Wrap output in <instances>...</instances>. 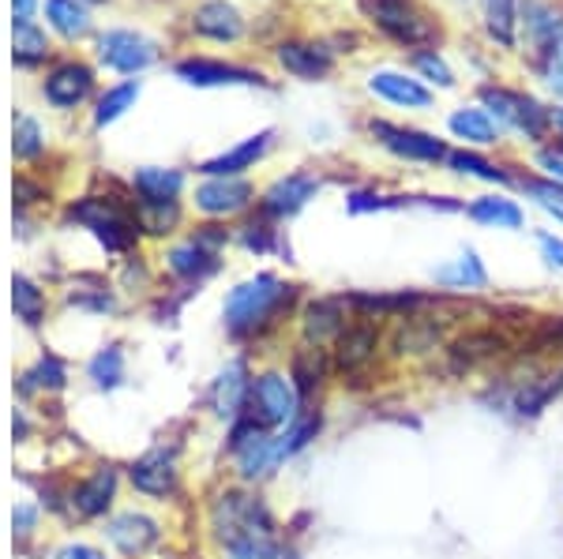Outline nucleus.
I'll list each match as a JSON object with an SVG mask.
<instances>
[{"label": "nucleus", "instance_id": "f257e3e1", "mask_svg": "<svg viewBox=\"0 0 563 559\" xmlns=\"http://www.w3.org/2000/svg\"><path fill=\"white\" fill-rule=\"evenodd\" d=\"M297 304V286L282 282L278 275H256L233 286L225 297V331L233 338H260L275 331Z\"/></svg>", "mask_w": 563, "mask_h": 559}, {"label": "nucleus", "instance_id": "f03ea898", "mask_svg": "<svg viewBox=\"0 0 563 559\" xmlns=\"http://www.w3.org/2000/svg\"><path fill=\"white\" fill-rule=\"evenodd\" d=\"M301 410H305V402H301V394H297L294 380H289V372H263L252 380V391H249V402H244L241 417L263 432H275V428H286Z\"/></svg>", "mask_w": 563, "mask_h": 559}, {"label": "nucleus", "instance_id": "7ed1b4c3", "mask_svg": "<svg viewBox=\"0 0 563 559\" xmlns=\"http://www.w3.org/2000/svg\"><path fill=\"white\" fill-rule=\"evenodd\" d=\"M384 320H368V315H353L350 327L342 331V338L334 342L331 360L334 376H342V383H357L372 376L379 354H384Z\"/></svg>", "mask_w": 563, "mask_h": 559}, {"label": "nucleus", "instance_id": "20e7f679", "mask_svg": "<svg viewBox=\"0 0 563 559\" xmlns=\"http://www.w3.org/2000/svg\"><path fill=\"white\" fill-rule=\"evenodd\" d=\"M481 102L488 105L493 121L499 128H515L522 132L526 139H544V132L552 128V113L544 110L541 102H533L530 94H515V90L504 87H485L481 90Z\"/></svg>", "mask_w": 563, "mask_h": 559}, {"label": "nucleus", "instance_id": "39448f33", "mask_svg": "<svg viewBox=\"0 0 563 559\" xmlns=\"http://www.w3.org/2000/svg\"><path fill=\"white\" fill-rule=\"evenodd\" d=\"M361 12H365L387 38H395L402 45H421L435 38V23L413 4V0H361Z\"/></svg>", "mask_w": 563, "mask_h": 559}, {"label": "nucleus", "instance_id": "423d86ee", "mask_svg": "<svg viewBox=\"0 0 563 559\" xmlns=\"http://www.w3.org/2000/svg\"><path fill=\"white\" fill-rule=\"evenodd\" d=\"M71 219L84 222L109 251L132 248L135 233H140V219H135V214H129L124 206H117L113 200H98V195H90V200L71 206Z\"/></svg>", "mask_w": 563, "mask_h": 559}, {"label": "nucleus", "instance_id": "0eeeda50", "mask_svg": "<svg viewBox=\"0 0 563 559\" xmlns=\"http://www.w3.org/2000/svg\"><path fill=\"white\" fill-rule=\"evenodd\" d=\"M443 342V323L429 312L402 315V320H390L387 331V354L390 357H429L435 354V346Z\"/></svg>", "mask_w": 563, "mask_h": 559}, {"label": "nucleus", "instance_id": "6e6552de", "mask_svg": "<svg viewBox=\"0 0 563 559\" xmlns=\"http://www.w3.org/2000/svg\"><path fill=\"white\" fill-rule=\"evenodd\" d=\"M353 320V309L346 297H316V301L305 304L301 312V331H305V342L308 346H334L342 338V331L350 327Z\"/></svg>", "mask_w": 563, "mask_h": 559}, {"label": "nucleus", "instance_id": "1a4fd4ad", "mask_svg": "<svg viewBox=\"0 0 563 559\" xmlns=\"http://www.w3.org/2000/svg\"><path fill=\"white\" fill-rule=\"evenodd\" d=\"M368 132H372V139H376L379 147H387L395 158H406V161H443L448 158L443 139H435L429 132L398 128V124H387V121H372Z\"/></svg>", "mask_w": 563, "mask_h": 559}, {"label": "nucleus", "instance_id": "9d476101", "mask_svg": "<svg viewBox=\"0 0 563 559\" xmlns=\"http://www.w3.org/2000/svg\"><path fill=\"white\" fill-rule=\"evenodd\" d=\"M316 192H320V180L312 174H289L263 192L260 211L267 219H294L297 211H305L308 200H316Z\"/></svg>", "mask_w": 563, "mask_h": 559}, {"label": "nucleus", "instance_id": "9b49d317", "mask_svg": "<svg viewBox=\"0 0 563 559\" xmlns=\"http://www.w3.org/2000/svg\"><path fill=\"white\" fill-rule=\"evenodd\" d=\"M252 203V185L241 177H211L196 188V206L211 219H230Z\"/></svg>", "mask_w": 563, "mask_h": 559}, {"label": "nucleus", "instance_id": "f8f14e48", "mask_svg": "<svg viewBox=\"0 0 563 559\" xmlns=\"http://www.w3.org/2000/svg\"><path fill=\"white\" fill-rule=\"evenodd\" d=\"M177 76L192 87H263L267 83L260 71L222 65V60H180Z\"/></svg>", "mask_w": 563, "mask_h": 559}, {"label": "nucleus", "instance_id": "ddd939ff", "mask_svg": "<svg viewBox=\"0 0 563 559\" xmlns=\"http://www.w3.org/2000/svg\"><path fill=\"white\" fill-rule=\"evenodd\" d=\"M331 372H334V360L320 346H308L305 342V346L294 349V357H289V380H294L301 402H312L327 387V380H331Z\"/></svg>", "mask_w": 563, "mask_h": 559}, {"label": "nucleus", "instance_id": "4468645a", "mask_svg": "<svg viewBox=\"0 0 563 559\" xmlns=\"http://www.w3.org/2000/svg\"><path fill=\"white\" fill-rule=\"evenodd\" d=\"M252 380H249V365L238 357L218 372V380L211 387V405L222 421H238L244 413V402H249Z\"/></svg>", "mask_w": 563, "mask_h": 559}, {"label": "nucleus", "instance_id": "2eb2a0df", "mask_svg": "<svg viewBox=\"0 0 563 559\" xmlns=\"http://www.w3.org/2000/svg\"><path fill=\"white\" fill-rule=\"evenodd\" d=\"M560 394H563V368H560V372L552 368V372L533 376V380L515 387L511 410H515V417H519V421H538L541 413L560 399Z\"/></svg>", "mask_w": 563, "mask_h": 559}, {"label": "nucleus", "instance_id": "dca6fc26", "mask_svg": "<svg viewBox=\"0 0 563 559\" xmlns=\"http://www.w3.org/2000/svg\"><path fill=\"white\" fill-rule=\"evenodd\" d=\"M154 57H158V53H154V45L143 38V34H132V31L102 34V60L109 68L140 71V68H147Z\"/></svg>", "mask_w": 563, "mask_h": 559}, {"label": "nucleus", "instance_id": "f3484780", "mask_svg": "<svg viewBox=\"0 0 563 559\" xmlns=\"http://www.w3.org/2000/svg\"><path fill=\"white\" fill-rule=\"evenodd\" d=\"M368 87H372V94H379L390 105H402V110H429V105H432L429 90L417 83V79L402 76V71H390V68L372 71Z\"/></svg>", "mask_w": 563, "mask_h": 559}, {"label": "nucleus", "instance_id": "a211bd4d", "mask_svg": "<svg viewBox=\"0 0 563 559\" xmlns=\"http://www.w3.org/2000/svg\"><path fill=\"white\" fill-rule=\"evenodd\" d=\"M106 534H109V540H113V545L121 548L124 556H143L151 545H158L162 529H158V522H154V518L129 511V515H117L113 522H109Z\"/></svg>", "mask_w": 563, "mask_h": 559}, {"label": "nucleus", "instance_id": "6ab92c4d", "mask_svg": "<svg viewBox=\"0 0 563 559\" xmlns=\"http://www.w3.org/2000/svg\"><path fill=\"white\" fill-rule=\"evenodd\" d=\"M129 477L143 495H169L177 489V462L166 450H151L140 462H132Z\"/></svg>", "mask_w": 563, "mask_h": 559}, {"label": "nucleus", "instance_id": "aec40b11", "mask_svg": "<svg viewBox=\"0 0 563 559\" xmlns=\"http://www.w3.org/2000/svg\"><path fill=\"white\" fill-rule=\"evenodd\" d=\"M271 139H275L271 132L252 135V139L238 143V147L225 150V155H218V158H211V161H203V166H199V174H203V177H238V174H244V169H252L263 155H267V150H271Z\"/></svg>", "mask_w": 563, "mask_h": 559}, {"label": "nucleus", "instance_id": "412c9836", "mask_svg": "<svg viewBox=\"0 0 563 559\" xmlns=\"http://www.w3.org/2000/svg\"><path fill=\"white\" fill-rule=\"evenodd\" d=\"M192 26H196V34L214 38V42H238L244 34L241 12L233 4H225V0H207V4H199L192 15Z\"/></svg>", "mask_w": 563, "mask_h": 559}, {"label": "nucleus", "instance_id": "4be33fe9", "mask_svg": "<svg viewBox=\"0 0 563 559\" xmlns=\"http://www.w3.org/2000/svg\"><path fill=\"white\" fill-rule=\"evenodd\" d=\"M278 65L286 71L301 79H323L331 71L334 57L327 45H316V42H282L278 45Z\"/></svg>", "mask_w": 563, "mask_h": 559}, {"label": "nucleus", "instance_id": "5701e85b", "mask_svg": "<svg viewBox=\"0 0 563 559\" xmlns=\"http://www.w3.org/2000/svg\"><path fill=\"white\" fill-rule=\"evenodd\" d=\"M432 278H435V286H443V290H455V293H474V290H485V286H488V270H485V264H481L477 248H466L459 259L435 267Z\"/></svg>", "mask_w": 563, "mask_h": 559}, {"label": "nucleus", "instance_id": "b1692460", "mask_svg": "<svg viewBox=\"0 0 563 559\" xmlns=\"http://www.w3.org/2000/svg\"><path fill=\"white\" fill-rule=\"evenodd\" d=\"M504 349H507V338L496 335V331H466V335H459L451 342L448 354L455 360V368H474V365H485V360L504 357Z\"/></svg>", "mask_w": 563, "mask_h": 559}, {"label": "nucleus", "instance_id": "393cba45", "mask_svg": "<svg viewBox=\"0 0 563 559\" xmlns=\"http://www.w3.org/2000/svg\"><path fill=\"white\" fill-rule=\"evenodd\" d=\"M90 87H95V76H90L87 65H60L45 79V98H49L53 105H60V110H68V105L84 102L90 94Z\"/></svg>", "mask_w": 563, "mask_h": 559}, {"label": "nucleus", "instance_id": "a878e982", "mask_svg": "<svg viewBox=\"0 0 563 559\" xmlns=\"http://www.w3.org/2000/svg\"><path fill=\"white\" fill-rule=\"evenodd\" d=\"M323 432V410H301L294 421H289L286 428L275 436V455L278 462H286V458H297L305 447H312L316 439H320Z\"/></svg>", "mask_w": 563, "mask_h": 559}, {"label": "nucleus", "instance_id": "bb28decb", "mask_svg": "<svg viewBox=\"0 0 563 559\" xmlns=\"http://www.w3.org/2000/svg\"><path fill=\"white\" fill-rule=\"evenodd\" d=\"M113 495H117V473L109 470V466H102V470H95L84 484H79L76 495H71V503H76V511L84 518H98L109 511Z\"/></svg>", "mask_w": 563, "mask_h": 559}, {"label": "nucleus", "instance_id": "cd10ccee", "mask_svg": "<svg viewBox=\"0 0 563 559\" xmlns=\"http://www.w3.org/2000/svg\"><path fill=\"white\" fill-rule=\"evenodd\" d=\"M466 214L474 219L477 225H488V230H522L526 214L522 206L507 195H481L466 206Z\"/></svg>", "mask_w": 563, "mask_h": 559}, {"label": "nucleus", "instance_id": "c85d7f7f", "mask_svg": "<svg viewBox=\"0 0 563 559\" xmlns=\"http://www.w3.org/2000/svg\"><path fill=\"white\" fill-rule=\"evenodd\" d=\"M166 264L177 278H185V282H199V278H207L218 270V256L211 248L199 245V241H188V245L169 248Z\"/></svg>", "mask_w": 563, "mask_h": 559}, {"label": "nucleus", "instance_id": "c756f323", "mask_svg": "<svg viewBox=\"0 0 563 559\" xmlns=\"http://www.w3.org/2000/svg\"><path fill=\"white\" fill-rule=\"evenodd\" d=\"M180 188H185V177L177 169H158V166L135 169V192L147 203H174Z\"/></svg>", "mask_w": 563, "mask_h": 559}, {"label": "nucleus", "instance_id": "7c9ffc66", "mask_svg": "<svg viewBox=\"0 0 563 559\" xmlns=\"http://www.w3.org/2000/svg\"><path fill=\"white\" fill-rule=\"evenodd\" d=\"M451 132L459 135V139L466 143H481V147H488V143L499 139V124L493 121V113L488 110H459L451 113Z\"/></svg>", "mask_w": 563, "mask_h": 559}, {"label": "nucleus", "instance_id": "2f4dec72", "mask_svg": "<svg viewBox=\"0 0 563 559\" xmlns=\"http://www.w3.org/2000/svg\"><path fill=\"white\" fill-rule=\"evenodd\" d=\"M443 161H448V166L462 177H477V180H488V185H511V174H507L504 166L474 155V150H448V158Z\"/></svg>", "mask_w": 563, "mask_h": 559}, {"label": "nucleus", "instance_id": "473e14b6", "mask_svg": "<svg viewBox=\"0 0 563 559\" xmlns=\"http://www.w3.org/2000/svg\"><path fill=\"white\" fill-rule=\"evenodd\" d=\"M519 23V0H485V26L499 45H515Z\"/></svg>", "mask_w": 563, "mask_h": 559}, {"label": "nucleus", "instance_id": "72a5a7b5", "mask_svg": "<svg viewBox=\"0 0 563 559\" xmlns=\"http://www.w3.org/2000/svg\"><path fill=\"white\" fill-rule=\"evenodd\" d=\"M87 372H90V380H95V387H102V391H113V387H121V380H124V354H121V346L98 349V354L90 357Z\"/></svg>", "mask_w": 563, "mask_h": 559}, {"label": "nucleus", "instance_id": "f704fd0d", "mask_svg": "<svg viewBox=\"0 0 563 559\" xmlns=\"http://www.w3.org/2000/svg\"><path fill=\"white\" fill-rule=\"evenodd\" d=\"M45 15H49V23L57 26L65 38H79V34L90 26L84 4H76V0H49V4H45Z\"/></svg>", "mask_w": 563, "mask_h": 559}, {"label": "nucleus", "instance_id": "c9c22d12", "mask_svg": "<svg viewBox=\"0 0 563 559\" xmlns=\"http://www.w3.org/2000/svg\"><path fill=\"white\" fill-rule=\"evenodd\" d=\"M12 304H15V315H20L23 323H42L45 315V297L34 282H26V278H15L12 282Z\"/></svg>", "mask_w": 563, "mask_h": 559}, {"label": "nucleus", "instance_id": "e433bc0d", "mask_svg": "<svg viewBox=\"0 0 563 559\" xmlns=\"http://www.w3.org/2000/svg\"><path fill=\"white\" fill-rule=\"evenodd\" d=\"M135 98H140V83H135V79H129V83H121V87H113V90H109V94L102 98V102H98L95 124H98V128L113 124L117 116H121V113L135 102Z\"/></svg>", "mask_w": 563, "mask_h": 559}, {"label": "nucleus", "instance_id": "4c0bfd02", "mask_svg": "<svg viewBox=\"0 0 563 559\" xmlns=\"http://www.w3.org/2000/svg\"><path fill=\"white\" fill-rule=\"evenodd\" d=\"M45 53H49V42H45V34L38 26L31 20L15 23V60H20V65H38V60H45Z\"/></svg>", "mask_w": 563, "mask_h": 559}, {"label": "nucleus", "instance_id": "58836bf2", "mask_svg": "<svg viewBox=\"0 0 563 559\" xmlns=\"http://www.w3.org/2000/svg\"><path fill=\"white\" fill-rule=\"evenodd\" d=\"M522 185V192L530 195L533 203L544 206V211L552 214V219H560L563 222V185H556V180H519Z\"/></svg>", "mask_w": 563, "mask_h": 559}, {"label": "nucleus", "instance_id": "ea45409f", "mask_svg": "<svg viewBox=\"0 0 563 559\" xmlns=\"http://www.w3.org/2000/svg\"><path fill=\"white\" fill-rule=\"evenodd\" d=\"M413 68L421 71L429 83L435 87H455V71L448 68V60L440 57V53H432V49H417L413 53Z\"/></svg>", "mask_w": 563, "mask_h": 559}, {"label": "nucleus", "instance_id": "a19ab883", "mask_svg": "<svg viewBox=\"0 0 563 559\" xmlns=\"http://www.w3.org/2000/svg\"><path fill=\"white\" fill-rule=\"evenodd\" d=\"M135 219L147 233H169V225L177 222V200L174 203H147L140 200V211H135Z\"/></svg>", "mask_w": 563, "mask_h": 559}, {"label": "nucleus", "instance_id": "79ce46f5", "mask_svg": "<svg viewBox=\"0 0 563 559\" xmlns=\"http://www.w3.org/2000/svg\"><path fill=\"white\" fill-rule=\"evenodd\" d=\"M410 195H379V192H350L346 211L350 214H368V211H387V206H406Z\"/></svg>", "mask_w": 563, "mask_h": 559}, {"label": "nucleus", "instance_id": "37998d69", "mask_svg": "<svg viewBox=\"0 0 563 559\" xmlns=\"http://www.w3.org/2000/svg\"><path fill=\"white\" fill-rule=\"evenodd\" d=\"M12 147H15V155H20V158H34L42 150V128L31 121V116H20V121H15Z\"/></svg>", "mask_w": 563, "mask_h": 559}, {"label": "nucleus", "instance_id": "c03bdc74", "mask_svg": "<svg viewBox=\"0 0 563 559\" xmlns=\"http://www.w3.org/2000/svg\"><path fill=\"white\" fill-rule=\"evenodd\" d=\"M26 380H34L38 387H53V391H57V387H65V365H60L57 357H42V365L34 368Z\"/></svg>", "mask_w": 563, "mask_h": 559}, {"label": "nucleus", "instance_id": "a18cd8bd", "mask_svg": "<svg viewBox=\"0 0 563 559\" xmlns=\"http://www.w3.org/2000/svg\"><path fill=\"white\" fill-rule=\"evenodd\" d=\"M241 241H244V248H252V251H271L275 248V230H271L267 222H252V225H244Z\"/></svg>", "mask_w": 563, "mask_h": 559}, {"label": "nucleus", "instance_id": "49530a36", "mask_svg": "<svg viewBox=\"0 0 563 559\" xmlns=\"http://www.w3.org/2000/svg\"><path fill=\"white\" fill-rule=\"evenodd\" d=\"M538 248H541L544 264H549L552 270H563V237H552V233H538Z\"/></svg>", "mask_w": 563, "mask_h": 559}, {"label": "nucleus", "instance_id": "de8ad7c7", "mask_svg": "<svg viewBox=\"0 0 563 559\" xmlns=\"http://www.w3.org/2000/svg\"><path fill=\"white\" fill-rule=\"evenodd\" d=\"M538 342L544 349H560L563 354V315H552V320H544L538 327Z\"/></svg>", "mask_w": 563, "mask_h": 559}, {"label": "nucleus", "instance_id": "09e8293b", "mask_svg": "<svg viewBox=\"0 0 563 559\" xmlns=\"http://www.w3.org/2000/svg\"><path fill=\"white\" fill-rule=\"evenodd\" d=\"M533 161L544 169V180H556V185H563V150H538Z\"/></svg>", "mask_w": 563, "mask_h": 559}, {"label": "nucleus", "instance_id": "8fccbe9b", "mask_svg": "<svg viewBox=\"0 0 563 559\" xmlns=\"http://www.w3.org/2000/svg\"><path fill=\"white\" fill-rule=\"evenodd\" d=\"M549 87H552V90H563V38H560L556 49H552V65H549Z\"/></svg>", "mask_w": 563, "mask_h": 559}, {"label": "nucleus", "instance_id": "3c124183", "mask_svg": "<svg viewBox=\"0 0 563 559\" xmlns=\"http://www.w3.org/2000/svg\"><path fill=\"white\" fill-rule=\"evenodd\" d=\"M60 559H106V556L95 552V548H87V545H68L65 552H60Z\"/></svg>", "mask_w": 563, "mask_h": 559}, {"label": "nucleus", "instance_id": "603ef678", "mask_svg": "<svg viewBox=\"0 0 563 559\" xmlns=\"http://www.w3.org/2000/svg\"><path fill=\"white\" fill-rule=\"evenodd\" d=\"M15 534H26L34 526V507H15Z\"/></svg>", "mask_w": 563, "mask_h": 559}, {"label": "nucleus", "instance_id": "864d4df0", "mask_svg": "<svg viewBox=\"0 0 563 559\" xmlns=\"http://www.w3.org/2000/svg\"><path fill=\"white\" fill-rule=\"evenodd\" d=\"M230 559H263L256 545H249V540H241V545H230Z\"/></svg>", "mask_w": 563, "mask_h": 559}, {"label": "nucleus", "instance_id": "5fc2aeb1", "mask_svg": "<svg viewBox=\"0 0 563 559\" xmlns=\"http://www.w3.org/2000/svg\"><path fill=\"white\" fill-rule=\"evenodd\" d=\"M12 8H15V23H26L34 12V0H12Z\"/></svg>", "mask_w": 563, "mask_h": 559}, {"label": "nucleus", "instance_id": "6e6d98bb", "mask_svg": "<svg viewBox=\"0 0 563 559\" xmlns=\"http://www.w3.org/2000/svg\"><path fill=\"white\" fill-rule=\"evenodd\" d=\"M549 113H552V128L563 132V105H556V110H549ZM560 139H563V135H560Z\"/></svg>", "mask_w": 563, "mask_h": 559}, {"label": "nucleus", "instance_id": "4d7b16f0", "mask_svg": "<svg viewBox=\"0 0 563 559\" xmlns=\"http://www.w3.org/2000/svg\"><path fill=\"white\" fill-rule=\"evenodd\" d=\"M282 559H301V556H297L294 548H286V552H282Z\"/></svg>", "mask_w": 563, "mask_h": 559}, {"label": "nucleus", "instance_id": "13d9d810", "mask_svg": "<svg viewBox=\"0 0 563 559\" xmlns=\"http://www.w3.org/2000/svg\"><path fill=\"white\" fill-rule=\"evenodd\" d=\"M560 150H563V139H560Z\"/></svg>", "mask_w": 563, "mask_h": 559}]
</instances>
